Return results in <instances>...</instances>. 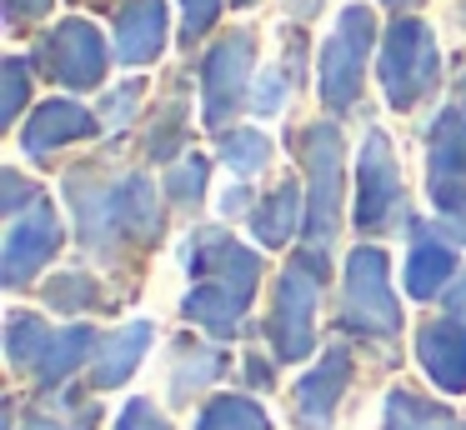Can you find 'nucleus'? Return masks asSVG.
Segmentation results:
<instances>
[{"instance_id":"f257e3e1","label":"nucleus","mask_w":466,"mask_h":430,"mask_svg":"<svg viewBox=\"0 0 466 430\" xmlns=\"http://www.w3.org/2000/svg\"><path fill=\"white\" fill-rule=\"evenodd\" d=\"M66 195H71V205H76V230H81L86 250H96V255H116L121 240L151 245L166 225L156 185L146 175L71 170V175H66Z\"/></svg>"},{"instance_id":"f3484780","label":"nucleus","mask_w":466,"mask_h":430,"mask_svg":"<svg viewBox=\"0 0 466 430\" xmlns=\"http://www.w3.org/2000/svg\"><path fill=\"white\" fill-rule=\"evenodd\" d=\"M456 275V255L441 240V230L431 225H411V255H406V295L431 300L441 295V285Z\"/></svg>"},{"instance_id":"6ab92c4d","label":"nucleus","mask_w":466,"mask_h":430,"mask_svg":"<svg viewBox=\"0 0 466 430\" xmlns=\"http://www.w3.org/2000/svg\"><path fill=\"white\" fill-rule=\"evenodd\" d=\"M96 350V330L91 325H71V330H51L41 345V355H35V375H41V385H61L66 375H71L76 365H81L86 355Z\"/></svg>"},{"instance_id":"f704fd0d","label":"nucleus","mask_w":466,"mask_h":430,"mask_svg":"<svg viewBox=\"0 0 466 430\" xmlns=\"http://www.w3.org/2000/svg\"><path fill=\"white\" fill-rule=\"evenodd\" d=\"M446 230H451V235H456V240H461V245H466V205L446 215Z\"/></svg>"},{"instance_id":"4468645a","label":"nucleus","mask_w":466,"mask_h":430,"mask_svg":"<svg viewBox=\"0 0 466 430\" xmlns=\"http://www.w3.org/2000/svg\"><path fill=\"white\" fill-rule=\"evenodd\" d=\"M416 360H421L426 375L446 395H461L466 390V325L461 320H426L416 330Z\"/></svg>"},{"instance_id":"9b49d317","label":"nucleus","mask_w":466,"mask_h":430,"mask_svg":"<svg viewBox=\"0 0 466 430\" xmlns=\"http://www.w3.org/2000/svg\"><path fill=\"white\" fill-rule=\"evenodd\" d=\"M56 250H61V220H56V210L41 195L5 230V250H0V275H5V285H25Z\"/></svg>"},{"instance_id":"c756f323","label":"nucleus","mask_w":466,"mask_h":430,"mask_svg":"<svg viewBox=\"0 0 466 430\" xmlns=\"http://www.w3.org/2000/svg\"><path fill=\"white\" fill-rule=\"evenodd\" d=\"M181 5H186L181 35H186V40H196L201 30H211V20H216V10H221V0H181Z\"/></svg>"},{"instance_id":"412c9836","label":"nucleus","mask_w":466,"mask_h":430,"mask_svg":"<svg viewBox=\"0 0 466 430\" xmlns=\"http://www.w3.org/2000/svg\"><path fill=\"white\" fill-rule=\"evenodd\" d=\"M296 225H306L301 220V190L296 185H276L271 195L261 200V210L251 215V230L261 245H286V240L296 235Z\"/></svg>"},{"instance_id":"f03ea898","label":"nucleus","mask_w":466,"mask_h":430,"mask_svg":"<svg viewBox=\"0 0 466 430\" xmlns=\"http://www.w3.org/2000/svg\"><path fill=\"white\" fill-rule=\"evenodd\" d=\"M186 260L196 270V290L181 300L186 320L206 325L211 335H236L256 295V280H261V255L231 240L226 230H196Z\"/></svg>"},{"instance_id":"393cba45","label":"nucleus","mask_w":466,"mask_h":430,"mask_svg":"<svg viewBox=\"0 0 466 430\" xmlns=\"http://www.w3.org/2000/svg\"><path fill=\"white\" fill-rule=\"evenodd\" d=\"M206 175H211V160L206 155H186L176 170H166V195L176 200L181 210H191L206 190Z\"/></svg>"},{"instance_id":"f8f14e48","label":"nucleus","mask_w":466,"mask_h":430,"mask_svg":"<svg viewBox=\"0 0 466 430\" xmlns=\"http://www.w3.org/2000/svg\"><path fill=\"white\" fill-rule=\"evenodd\" d=\"M431 200L441 220L466 205V115L461 110H441L431 125Z\"/></svg>"},{"instance_id":"7ed1b4c3","label":"nucleus","mask_w":466,"mask_h":430,"mask_svg":"<svg viewBox=\"0 0 466 430\" xmlns=\"http://www.w3.org/2000/svg\"><path fill=\"white\" fill-rule=\"evenodd\" d=\"M321 280H326V250L306 245L276 280V315L271 340L281 360H306L316 350V305H321Z\"/></svg>"},{"instance_id":"c85d7f7f","label":"nucleus","mask_w":466,"mask_h":430,"mask_svg":"<svg viewBox=\"0 0 466 430\" xmlns=\"http://www.w3.org/2000/svg\"><path fill=\"white\" fill-rule=\"evenodd\" d=\"M286 95H291V70H271V75H266V85H261V95H256V110H261V115H271V110L286 105Z\"/></svg>"},{"instance_id":"6e6552de","label":"nucleus","mask_w":466,"mask_h":430,"mask_svg":"<svg viewBox=\"0 0 466 430\" xmlns=\"http://www.w3.org/2000/svg\"><path fill=\"white\" fill-rule=\"evenodd\" d=\"M106 40L91 20H61V25L46 35V45L35 50V65L66 90H91L106 80Z\"/></svg>"},{"instance_id":"1a4fd4ad","label":"nucleus","mask_w":466,"mask_h":430,"mask_svg":"<svg viewBox=\"0 0 466 430\" xmlns=\"http://www.w3.org/2000/svg\"><path fill=\"white\" fill-rule=\"evenodd\" d=\"M401 210L406 195H401V170L391 160V140L381 130H366L361 165H356V225L376 235V230H391Z\"/></svg>"},{"instance_id":"c9c22d12","label":"nucleus","mask_w":466,"mask_h":430,"mask_svg":"<svg viewBox=\"0 0 466 430\" xmlns=\"http://www.w3.org/2000/svg\"><path fill=\"white\" fill-rule=\"evenodd\" d=\"M386 5H396V10H401V5H411V0H386Z\"/></svg>"},{"instance_id":"bb28decb","label":"nucleus","mask_w":466,"mask_h":430,"mask_svg":"<svg viewBox=\"0 0 466 430\" xmlns=\"http://www.w3.org/2000/svg\"><path fill=\"white\" fill-rule=\"evenodd\" d=\"M141 80H126L121 90H111V95H106V105H101V115L111 120V125H126V120L136 115V105H141Z\"/></svg>"},{"instance_id":"423d86ee","label":"nucleus","mask_w":466,"mask_h":430,"mask_svg":"<svg viewBox=\"0 0 466 430\" xmlns=\"http://www.w3.org/2000/svg\"><path fill=\"white\" fill-rule=\"evenodd\" d=\"M346 325L361 335H396L401 330V305L391 295V260L381 245H361L346 260Z\"/></svg>"},{"instance_id":"39448f33","label":"nucleus","mask_w":466,"mask_h":430,"mask_svg":"<svg viewBox=\"0 0 466 430\" xmlns=\"http://www.w3.org/2000/svg\"><path fill=\"white\" fill-rule=\"evenodd\" d=\"M371 35H376V20L366 5H346L336 30L326 35L321 45V70H316V85H321V100L331 110L356 105L361 95V75H366V55H371Z\"/></svg>"},{"instance_id":"4c0bfd02","label":"nucleus","mask_w":466,"mask_h":430,"mask_svg":"<svg viewBox=\"0 0 466 430\" xmlns=\"http://www.w3.org/2000/svg\"><path fill=\"white\" fill-rule=\"evenodd\" d=\"M461 90H466V85H461Z\"/></svg>"},{"instance_id":"a211bd4d","label":"nucleus","mask_w":466,"mask_h":430,"mask_svg":"<svg viewBox=\"0 0 466 430\" xmlns=\"http://www.w3.org/2000/svg\"><path fill=\"white\" fill-rule=\"evenodd\" d=\"M151 320H131L126 330H116V335L101 340V350H96V365H91V385L101 390H116L121 380L136 375V365H141L146 345H151Z\"/></svg>"},{"instance_id":"9d476101","label":"nucleus","mask_w":466,"mask_h":430,"mask_svg":"<svg viewBox=\"0 0 466 430\" xmlns=\"http://www.w3.org/2000/svg\"><path fill=\"white\" fill-rule=\"evenodd\" d=\"M251 60H256V40L246 30L216 40L211 55L201 65V95H206V125L221 130L226 120L241 110V95H246V80H251Z\"/></svg>"},{"instance_id":"473e14b6","label":"nucleus","mask_w":466,"mask_h":430,"mask_svg":"<svg viewBox=\"0 0 466 430\" xmlns=\"http://www.w3.org/2000/svg\"><path fill=\"white\" fill-rule=\"evenodd\" d=\"M46 10H51V0H5V20L11 25H25V20L46 15Z\"/></svg>"},{"instance_id":"e433bc0d","label":"nucleus","mask_w":466,"mask_h":430,"mask_svg":"<svg viewBox=\"0 0 466 430\" xmlns=\"http://www.w3.org/2000/svg\"><path fill=\"white\" fill-rule=\"evenodd\" d=\"M236 5H251V0H236Z\"/></svg>"},{"instance_id":"ddd939ff","label":"nucleus","mask_w":466,"mask_h":430,"mask_svg":"<svg viewBox=\"0 0 466 430\" xmlns=\"http://www.w3.org/2000/svg\"><path fill=\"white\" fill-rule=\"evenodd\" d=\"M346 385H351V350L331 345L321 355V365L296 385V420H301V430H326L331 425L336 400H341Z\"/></svg>"},{"instance_id":"b1692460","label":"nucleus","mask_w":466,"mask_h":430,"mask_svg":"<svg viewBox=\"0 0 466 430\" xmlns=\"http://www.w3.org/2000/svg\"><path fill=\"white\" fill-rule=\"evenodd\" d=\"M221 160L236 170V175H256V170L271 160V140L261 130H226L221 135Z\"/></svg>"},{"instance_id":"dca6fc26","label":"nucleus","mask_w":466,"mask_h":430,"mask_svg":"<svg viewBox=\"0 0 466 430\" xmlns=\"http://www.w3.org/2000/svg\"><path fill=\"white\" fill-rule=\"evenodd\" d=\"M86 135H96L91 110L76 105V100H46L31 115V125H25L21 145H25V155H51V150L71 145V140H86Z\"/></svg>"},{"instance_id":"2f4dec72","label":"nucleus","mask_w":466,"mask_h":430,"mask_svg":"<svg viewBox=\"0 0 466 430\" xmlns=\"http://www.w3.org/2000/svg\"><path fill=\"white\" fill-rule=\"evenodd\" d=\"M441 305H446V315H451V320H461V325H466V270L441 290Z\"/></svg>"},{"instance_id":"cd10ccee","label":"nucleus","mask_w":466,"mask_h":430,"mask_svg":"<svg viewBox=\"0 0 466 430\" xmlns=\"http://www.w3.org/2000/svg\"><path fill=\"white\" fill-rule=\"evenodd\" d=\"M25 60H5V105H0V120H15L25 105Z\"/></svg>"},{"instance_id":"2eb2a0df","label":"nucleus","mask_w":466,"mask_h":430,"mask_svg":"<svg viewBox=\"0 0 466 430\" xmlns=\"http://www.w3.org/2000/svg\"><path fill=\"white\" fill-rule=\"evenodd\" d=\"M166 45V0H126L116 10V55L121 65H146Z\"/></svg>"},{"instance_id":"a878e982","label":"nucleus","mask_w":466,"mask_h":430,"mask_svg":"<svg viewBox=\"0 0 466 430\" xmlns=\"http://www.w3.org/2000/svg\"><path fill=\"white\" fill-rule=\"evenodd\" d=\"M46 300H51L56 310H91V305H101V290L86 275H56L51 285H46Z\"/></svg>"},{"instance_id":"72a5a7b5","label":"nucleus","mask_w":466,"mask_h":430,"mask_svg":"<svg viewBox=\"0 0 466 430\" xmlns=\"http://www.w3.org/2000/svg\"><path fill=\"white\" fill-rule=\"evenodd\" d=\"M25 430H91V425H66V420H56V415H31Z\"/></svg>"},{"instance_id":"7c9ffc66","label":"nucleus","mask_w":466,"mask_h":430,"mask_svg":"<svg viewBox=\"0 0 466 430\" xmlns=\"http://www.w3.org/2000/svg\"><path fill=\"white\" fill-rule=\"evenodd\" d=\"M116 430H171V425L156 415L151 400H131V405L121 410V425H116Z\"/></svg>"},{"instance_id":"0eeeda50","label":"nucleus","mask_w":466,"mask_h":430,"mask_svg":"<svg viewBox=\"0 0 466 430\" xmlns=\"http://www.w3.org/2000/svg\"><path fill=\"white\" fill-rule=\"evenodd\" d=\"M306 175H311V200H306V245L326 250L341 225V130L326 125L306 130Z\"/></svg>"},{"instance_id":"4be33fe9","label":"nucleus","mask_w":466,"mask_h":430,"mask_svg":"<svg viewBox=\"0 0 466 430\" xmlns=\"http://www.w3.org/2000/svg\"><path fill=\"white\" fill-rule=\"evenodd\" d=\"M176 365H171V395L176 400H191L201 385H211L216 375L226 370V360L216 350H196V345H176Z\"/></svg>"},{"instance_id":"20e7f679","label":"nucleus","mask_w":466,"mask_h":430,"mask_svg":"<svg viewBox=\"0 0 466 430\" xmlns=\"http://www.w3.org/2000/svg\"><path fill=\"white\" fill-rule=\"evenodd\" d=\"M436 75H441V50H436V35L421 25V20H396L386 30L381 45V85L386 100L396 110H411L421 95H431Z\"/></svg>"},{"instance_id":"aec40b11","label":"nucleus","mask_w":466,"mask_h":430,"mask_svg":"<svg viewBox=\"0 0 466 430\" xmlns=\"http://www.w3.org/2000/svg\"><path fill=\"white\" fill-rule=\"evenodd\" d=\"M386 430H466V425L446 405H431V400H421L416 390L396 385L391 395H386Z\"/></svg>"},{"instance_id":"5701e85b","label":"nucleus","mask_w":466,"mask_h":430,"mask_svg":"<svg viewBox=\"0 0 466 430\" xmlns=\"http://www.w3.org/2000/svg\"><path fill=\"white\" fill-rule=\"evenodd\" d=\"M196 430H271L266 410L246 395H226V400H211L196 420Z\"/></svg>"}]
</instances>
